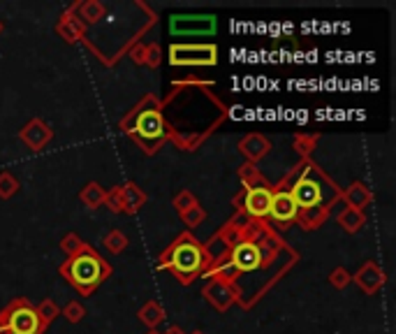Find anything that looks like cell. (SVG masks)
I'll return each instance as SVG.
<instances>
[{
  "label": "cell",
  "instance_id": "cell-3",
  "mask_svg": "<svg viewBox=\"0 0 396 334\" xmlns=\"http://www.w3.org/2000/svg\"><path fill=\"white\" fill-rule=\"evenodd\" d=\"M171 63H216V49L213 47H171Z\"/></svg>",
  "mask_w": 396,
  "mask_h": 334
},
{
  "label": "cell",
  "instance_id": "cell-5",
  "mask_svg": "<svg viewBox=\"0 0 396 334\" xmlns=\"http://www.w3.org/2000/svg\"><path fill=\"white\" fill-rule=\"evenodd\" d=\"M232 262H234V267L241 272H253L260 267L262 262V253L260 248L251 242H244L234 248V255H232Z\"/></svg>",
  "mask_w": 396,
  "mask_h": 334
},
{
  "label": "cell",
  "instance_id": "cell-9",
  "mask_svg": "<svg viewBox=\"0 0 396 334\" xmlns=\"http://www.w3.org/2000/svg\"><path fill=\"white\" fill-rule=\"evenodd\" d=\"M297 204H295V200H292V195L290 193H276L271 198V209H269V213L273 218H276L278 223H288V221H292L297 216Z\"/></svg>",
  "mask_w": 396,
  "mask_h": 334
},
{
  "label": "cell",
  "instance_id": "cell-2",
  "mask_svg": "<svg viewBox=\"0 0 396 334\" xmlns=\"http://www.w3.org/2000/svg\"><path fill=\"white\" fill-rule=\"evenodd\" d=\"M171 265H174V269L181 274V277H191V274H195L202 267L200 248L193 244H181L174 251V255H171Z\"/></svg>",
  "mask_w": 396,
  "mask_h": 334
},
{
  "label": "cell",
  "instance_id": "cell-6",
  "mask_svg": "<svg viewBox=\"0 0 396 334\" xmlns=\"http://www.w3.org/2000/svg\"><path fill=\"white\" fill-rule=\"evenodd\" d=\"M290 195L297 207H315L322 198V191L315 182H311V179H301V182H297V186L292 188Z\"/></svg>",
  "mask_w": 396,
  "mask_h": 334
},
{
  "label": "cell",
  "instance_id": "cell-1",
  "mask_svg": "<svg viewBox=\"0 0 396 334\" xmlns=\"http://www.w3.org/2000/svg\"><path fill=\"white\" fill-rule=\"evenodd\" d=\"M70 277L77 286L81 288H89L93 284H98L100 279V265L96 258H91V255H79L77 260H72L70 265Z\"/></svg>",
  "mask_w": 396,
  "mask_h": 334
},
{
  "label": "cell",
  "instance_id": "cell-4",
  "mask_svg": "<svg viewBox=\"0 0 396 334\" xmlns=\"http://www.w3.org/2000/svg\"><path fill=\"white\" fill-rule=\"evenodd\" d=\"M137 135H140L144 142H156L165 135V126H162V118L158 111H144V114L137 118Z\"/></svg>",
  "mask_w": 396,
  "mask_h": 334
},
{
  "label": "cell",
  "instance_id": "cell-8",
  "mask_svg": "<svg viewBox=\"0 0 396 334\" xmlns=\"http://www.w3.org/2000/svg\"><path fill=\"white\" fill-rule=\"evenodd\" d=\"M271 198L273 195L266 191V188H253L251 193H248L246 198V209L251 216L255 218H264L269 216V209H271Z\"/></svg>",
  "mask_w": 396,
  "mask_h": 334
},
{
  "label": "cell",
  "instance_id": "cell-7",
  "mask_svg": "<svg viewBox=\"0 0 396 334\" xmlns=\"http://www.w3.org/2000/svg\"><path fill=\"white\" fill-rule=\"evenodd\" d=\"M10 330L12 334H35L40 330V316L28 306H21L10 316Z\"/></svg>",
  "mask_w": 396,
  "mask_h": 334
}]
</instances>
